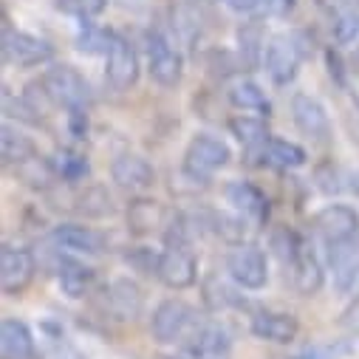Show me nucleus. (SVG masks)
I'll return each mask as SVG.
<instances>
[{"label":"nucleus","instance_id":"nucleus-37","mask_svg":"<svg viewBox=\"0 0 359 359\" xmlns=\"http://www.w3.org/2000/svg\"><path fill=\"white\" fill-rule=\"evenodd\" d=\"M68 130L74 139H85L88 133V111H71L68 114Z\"/></svg>","mask_w":359,"mask_h":359},{"label":"nucleus","instance_id":"nucleus-20","mask_svg":"<svg viewBox=\"0 0 359 359\" xmlns=\"http://www.w3.org/2000/svg\"><path fill=\"white\" fill-rule=\"evenodd\" d=\"M0 356L4 359H40L34 334L23 320L18 317L4 320V325H0Z\"/></svg>","mask_w":359,"mask_h":359},{"label":"nucleus","instance_id":"nucleus-21","mask_svg":"<svg viewBox=\"0 0 359 359\" xmlns=\"http://www.w3.org/2000/svg\"><path fill=\"white\" fill-rule=\"evenodd\" d=\"M328 263L334 272V286L339 292H348L359 278V235L328 246Z\"/></svg>","mask_w":359,"mask_h":359},{"label":"nucleus","instance_id":"nucleus-26","mask_svg":"<svg viewBox=\"0 0 359 359\" xmlns=\"http://www.w3.org/2000/svg\"><path fill=\"white\" fill-rule=\"evenodd\" d=\"M226 100L241 111H255V114H266V116L272 111V105L266 100V91L252 79H238L235 85H229Z\"/></svg>","mask_w":359,"mask_h":359},{"label":"nucleus","instance_id":"nucleus-16","mask_svg":"<svg viewBox=\"0 0 359 359\" xmlns=\"http://www.w3.org/2000/svg\"><path fill=\"white\" fill-rule=\"evenodd\" d=\"M224 196H226V201L232 204V210L243 221H249L252 226H263L266 224V218H269V201H266V196L255 184H249V182H229L226 190H224Z\"/></svg>","mask_w":359,"mask_h":359},{"label":"nucleus","instance_id":"nucleus-22","mask_svg":"<svg viewBox=\"0 0 359 359\" xmlns=\"http://www.w3.org/2000/svg\"><path fill=\"white\" fill-rule=\"evenodd\" d=\"M57 280H60L62 294L76 300V297H85L88 292H91V286L97 280V272L91 266H85L82 260L71 257V255H60V260H57Z\"/></svg>","mask_w":359,"mask_h":359},{"label":"nucleus","instance_id":"nucleus-11","mask_svg":"<svg viewBox=\"0 0 359 359\" xmlns=\"http://www.w3.org/2000/svg\"><path fill=\"white\" fill-rule=\"evenodd\" d=\"M311 226L325 246H334L359 235V212L348 204H328L311 218Z\"/></svg>","mask_w":359,"mask_h":359},{"label":"nucleus","instance_id":"nucleus-34","mask_svg":"<svg viewBox=\"0 0 359 359\" xmlns=\"http://www.w3.org/2000/svg\"><path fill=\"white\" fill-rule=\"evenodd\" d=\"M241 51H246V62L249 65H257L263 60L266 40H263L260 26H243L241 29Z\"/></svg>","mask_w":359,"mask_h":359},{"label":"nucleus","instance_id":"nucleus-31","mask_svg":"<svg viewBox=\"0 0 359 359\" xmlns=\"http://www.w3.org/2000/svg\"><path fill=\"white\" fill-rule=\"evenodd\" d=\"M114 37H116V32H111V29H100V26L85 23V29L76 37V48L82 54H108Z\"/></svg>","mask_w":359,"mask_h":359},{"label":"nucleus","instance_id":"nucleus-1","mask_svg":"<svg viewBox=\"0 0 359 359\" xmlns=\"http://www.w3.org/2000/svg\"><path fill=\"white\" fill-rule=\"evenodd\" d=\"M272 252L278 255V260L286 269V278L294 286V292L311 297L320 292L323 286V266L317 260V255L311 252V246L306 243V238L289 226H280L272 232Z\"/></svg>","mask_w":359,"mask_h":359},{"label":"nucleus","instance_id":"nucleus-24","mask_svg":"<svg viewBox=\"0 0 359 359\" xmlns=\"http://www.w3.org/2000/svg\"><path fill=\"white\" fill-rule=\"evenodd\" d=\"M4 136H0V156H4V164L6 167H20V164H26V161H32V158H37L40 153H37V144L23 133V130H18V128H12L9 122L4 125V130H0Z\"/></svg>","mask_w":359,"mask_h":359},{"label":"nucleus","instance_id":"nucleus-13","mask_svg":"<svg viewBox=\"0 0 359 359\" xmlns=\"http://www.w3.org/2000/svg\"><path fill=\"white\" fill-rule=\"evenodd\" d=\"M292 119L303 136H309L317 144H328L331 139V119L323 102L311 94H294L292 100Z\"/></svg>","mask_w":359,"mask_h":359},{"label":"nucleus","instance_id":"nucleus-18","mask_svg":"<svg viewBox=\"0 0 359 359\" xmlns=\"http://www.w3.org/2000/svg\"><path fill=\"white\" fill-rule=\"evenodd\" d=\"M249 153H252V158H260L263 167H275V170H297L309 161V156L300 144L278 139V136H269L260 147H255Z\"/></svg>","mask_w":359,"mask_h":359},{"label":"nucleus","instance_id":"nucleus-8","mask_svg":"<svg viewBox=\"0 0 359 359\" xmlns=\"http://www.w3.org/2000/svg\"><path fill=\"white\" fill-rule=\"evenodd\" d=\"M226 272L241 289H249V292L263 289L269 280V263H266L263 249L255 243H243V241L235 243L226 255Z\"/></svg>","mask_w":359,"mask_h":359},{"label":"nucleus","instance_id":"nucleus-15","mask_svg":"<svg viewBox=\"0 0 359 359\" xmlns=\"http://www.w3.org/2000/svg\"><path fill=\"white\" fill-rule=\"evenodd\" d=\"M111 178L122 187V190H130V193H144L156 184V170L153 164L139 156V153H122L114 158L111 164Z\"/></svg>","mask_w":359,"mask_h":359},{"label":"nucleus","instance_id":"nucleus-32","mask_svg":"<svg viewBox=\"0 0 359 359\" xmlns=\"http://www.w3.org/2000/svg\"><path fill=\"white\" fill-rule=\"evenodd\" d=\"M76 212H82V215H88V218H105V215H111L114 212V201H111V196L102 190V187H88L79 198H76Z\"/></svg>","mask_w":359,"mask_h":359},{"label":"nucleus","instance_id":"nucleus-9","mask_svg":"<svg viewBox=\"0 0 359 359\" xmlns=\"http://www.w3.org/2000/svg\"><path fill=\"white\" fill-rule=\"evenodd\" d=\"M300 62H303V48H300V40L294 34L269 37L266 51H263V65H266V74L272 76L275 85H289L297 76Z\"/></svg>","mask_w":359,"mask_h":359},{"label":"nucleus","instance_id":"nucleus-23","mask_svg":"<svg viewBox=\"0 0 359 359\" xmlns=\"http://www.w3.org/2000/svg\"><path fill=\"white\" fill-rule=\"evenodd\" d=\"M187 353L193 359H226L229 356V334L215 323H204L187 339Z\"/></svg>","mask_w":359,"mask_h":359},{"label":"nucleus","instance_id":"nucleus-36","mask_svg":"<svg viewBox=\"0 0 359 359\" xmlns=\"http://www.w3.org/2000/svg\"><path fill=\"white\" fill-rule=\"evenodd\" d=\"M339 323H342V328H348L351 334H359V294L348 303V309L342 311Z\"/></svg>","mask_w":359,"mask_h":359},{"label":"nucleus","instance_id":"nucleus-35","mask_svg":"<svg viewBox=\"0 0 359 359\" xmlns=\"http://www.w3.org/2000/svg\"><path fill=\"white\" fill-rule=\"evenodd\" d=\"M331 29H334V37H337L339 43H351V40H356V34H359V12H356V9H345V12H339V15L334 18Z\"/></svg>","mask_w":359,"mask_h":359},{"label":"nucleus","instance_id":"nucleus-10","mask_svg":"<svg viewBox=\"0 0 359 359\" xmlns=\"http://www.w3.org/2000/svg\"><path fill=\"white\" fill-rule=\"evenodd\" d=\"M34 272L37 260L29 249L4 243V249H0V289L6 297H20L32 286Z\"/></svg>","mask_w":359,"mask_h":359},{"label":"nucleus","instance_id":"nucleus-17","mask_svg":"<svg viewBox=\"0 0 359 359\" xmlns=\"http://www.w3.org/2000/svg\"><path fill=\"white\" fill-rule=\"evenodd\" d=\"M252 334L263 342L289 345L300 334V323L289 311H257L252 317Z\"/></svg>","mask_w":359,"mask_h":359},{"label":"nucleus","instance_id":"nucleus-38","mask_svg":"<svg viewBox=\"0 0 359 359\" xmlns=\"http://www.w3.org/2000/svg\"><path fill=\"white\" fill-rule=\"evenodd\" d=\"M356 187H359V178H356Z\"/></svg>","mask_w":359,"mask_h":359},{"label":"nucleus","instance_id":"nucleus-28","mask_svg":"<svg viewBox=\"0 0 359 359\" xmlns=\"http://www.w3.org/2000/svg\"><path fill=\"white\" fill-rule=\"evenodd\" d=\"M224 4L249 18H275V15H289L294 9V0H224Z\"/></svg>","mask_w":359,"mask_h":359},{"label":"nucleus","instance_id":"nucleus-14","mask_svg":"<svg viewBox=\"0 0 359 359\" xmlns=\"http://www.w3.org/2000/svg\"><path fill=\"white\" fill-rule=\"evenodd\" d=\"M105 309L114 320H122V323H130L136 317H142L144 311V292L136 280L130 278H119L114 283H108L105 289Z\"/></svg>","mask_w":359,"mask_h":359},{"label":"nucleus","instance_id":"nucleus-29","mask_svg":"<svg viewBox=\"0 0 359 359\" xmlns=\"http://www.w3.org/2000/svg\"><path fill=\"white\" fill-rule=\"evenodd\" d=\"M229 130H232V136L246 147V150H255V147H260L266 139H269V130H266V122L260 119V116H235V119H229Z\"/></svg>","mask_w":359,"mask_h":359},{"label":"nucleus","instance_id":"nucleus-30","mask_svg":"<svg viewBox=\"0 0 359 359\" xmlns=\"http://www.w3.org/2000/svg\"><path fill=\"white\" fill-rule=\"evenodd\" d=\"M54 9L82 23H91L108 9V0H54Z\"/></svg>","mask_w":359,"mask_h":359},{"label":"nucleus","instance_id":"nucleus-4","mask_svg":"<svg viewBox=\"0 0 359 359\" xmlns=\"http://www.w3.org/2000/svg\"><path fill=\"white\" fill-rule=\"evenodd\" d=\"M229 158H232V150L224 139H218L212 133H196L184 150L182 170L193 182H210L221 167L229 164Z\"/></svg>","mask_w":359,"mask_h":359},{"label":"nucleus","instance_id":"nucleus-6","mask_svg":"<svg viewBox=\"0 0 359 359\" xmlns=\"http://www.w3.org/2000/svg\"><path fill=\"white\" fill-rule=\"evenodd\" d=\"M0 48H4V62L15 68H37L54 60V48L48 40L12 29L6 15H4V46Z\"/></svg>","mask_w":359,"mask_h":359},{"label":"nucleus","instance_id":"nucleus-7","mask_svg":"<svg viewBox=\"0 0 359 359\" xmlns=\"http://www.w3.org/2000/svg\"><path fill=\"white\" fill-rule=\"evenodd\" d=\"M147 71L161 88H175L184 76V57L158 29L147 32Z\"/></svg>","mask_w":359,"mask_h":359},{"label":"nucleus","instance_id":"nucleus-33","mask_svg":"<svg viewBox=\"0 0 359 359\" xmlns=\"http://www.w3.org/2000/svg\"><path fill=\"white\" fill-rule=\"evenodd\" d=\"M4 116L6 119H20V122H29V125H40V114L32 108V102L26 97L15 100L9 88H4Z\"/></svg>","mask_w":359,"mask_h":359},{"label":"nucleus","instance_id":"nucleus-3","mask_svg":"<svg viewBox=\"0 0 359 359\" xmlns=\"http://www.w3.org/2000/svg\"><path fill=\"white\" fill-rule=\"evenodd\" d=\"M40 100H46L54 108L62 111H88L94 105V91L88 79L74 65H51L43 71V76L34 82Z\"/></svg>","mask_w":359,"mask_h":359},{"label":"nucleus","instance_id":"nucleus-25","mask_svg":"<svg viewBox=\"0 0 359 359\" xmlns=\"http://www.w3.org/2000/svg\"><path fill=\"white\" fill-rule=\"evenodd\" d=\"M164 207L158 201H150V198H136L130 207H128V224H130V232L136 235H150L156 232L158 226H164Z\"/></svg>","mask_w":359,"mask_h":359},{"label":"nucleus","instance_id":"nucleus-2","mask_svg":"<svg viewBox=\"0 0 359 359\" xmlns=\"http://www.w3.org/2000/svg\"><path fill=\"white\" fill-rule=\"evenodd\" d=\"M156 278L167 286V289H190L198 280V257L190 249V238H187V226L184 221H175L167 229V243L158 252V272Z\"/></svg>","mask_w":359,"mask_h":359},{"label":"nucleus","instance_id":"nucleus-19","mask_svg":"<svg viewBox=\"0 0 359 359\" xmlns=\"http://www.w3.org/2000/svg\"><path fill=\"white\" fill-rule=\"evenodd\" d=\"M51 241L57 243V249L62 252H74V255H100L105 249V238L82 224H60L51 232Z\"/></svg>","mask_w":359,"mask_h":359},{"label":"nucleus","instance_id":"nucleus-5","mask_svg":"<svg viewBox=\"0 0 359 359\" xmlns=\"http://www.w3.org/2000/svg\"><path fill=\"white\" fill-rule=\"evenodd\" d=\"M198 325L201 323H198L196 309L190 303H184V300H164V303L156 306V311L150 317V334L161 345L190 339Z\"/></svg>","mask_w":359,"mask_h":359},{"label":"nucleus","instance_id":"nucleus-12","mask_svg":"<svg viewBox=\"0 0 359 359\" xmlns=\"http://www.w3.org/2000/svg\"><path fill=\"white\" fill-rule=\"evenodd\" d=\"M105 79L114 91H130L139 82V54L125 37H114L105 54Z\"/></svg>","mask_w":359,"mask_h":359},{"label":"nucleus","instance_id":"nucleus-27","mask_svg":"<svg viewBox=\"0 0 359 359\" xmlns=\"http://www.w3.org/2000/svg\"><path fill=\"white\" fill-rule=\"evenodd\" d=\"M48 161H51V170L60 182H82L88 175V170H91L88 167V158L71 147H57Z\"/></svg>","mask_w":359,"mask_h":359},{"label":"nucleus","instance_id":"nucleus-39","mask_svg":"<svg viewBox=\"0 0 359 359\" xmlns=\"http://www.w3.org/2000/svg\"><path fill=\"white\" fill-rule=\"evenodd\" d=\"M356 62H359V57H356Z\"/></svg>","mask_w":359,"mask_h":359}]
</instances>
